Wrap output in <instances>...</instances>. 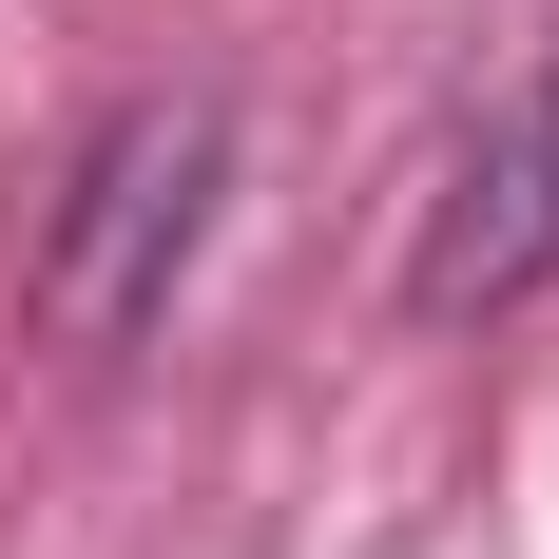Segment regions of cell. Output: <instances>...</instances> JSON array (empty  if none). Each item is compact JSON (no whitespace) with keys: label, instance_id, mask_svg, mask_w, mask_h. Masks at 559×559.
Here are the masks:
<instances>
[{"label":"cell","instance_id":"7a4b0ae2","mask_svg":"<svg viewBox=\"0 0 559 559\" xmlns=\"http://www.w3.org/2000/svg\"><path fill=\"white\" fill-rule=\"evenodd\" d=\"M483 135H502V174H521V213H540V251H559V58L521 78L502 116H483Z\"/></svg>","mask_w":559,"mask_h":559},{"label":"cell","instance_id":"6da1fadb","mask_svg":"<svg viewBox=\"0 0 559 559\" xmlns=\"http://www.w3.org/2000/svg\"><path fill=\"white\" fill-rule=\"evenodd\" d=\"M213 174H231V97H116L97 155L58 174V231H39V347L116 367L155 329L193 231H213Z\"/></svg>","mask_w":559,"mask_h":559}]
</instances>
